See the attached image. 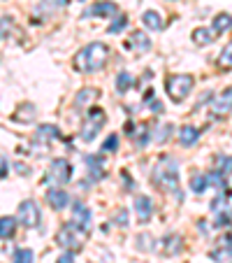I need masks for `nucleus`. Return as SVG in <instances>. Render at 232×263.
I'll use <instances>...</instances> for the list:
<instances>
[{"mask_svg":"<svg viewBox=\"0 0 232 263\" xmlns=\"http://www.w3.org/2000/svg\"><path fill=\"white\" fill-rule=\"evenodd\" d=\"M151 177L153 184H158L160 189L177 194V198H181V194H179V163L172 156H160L158 163L153 165Z\"/></svg>","mask_w":232,"mask_h":263,"instance_id":"obj_1","label":"nucleus"},{"mask_svg":"<svg viewBox=\"0 0 232 263\" xmlns=\"http://www.w3.org/2000/svg\"><path fill=\"white\" fill-rule=\"evenodd\" d=\"M107 56H109L107 45H102V42H91V45H86L84 49L77 54L74 65H77V70H81V72H98V70L107 63Z\"/></svg>","mask_w":232,"mask_h":263,"instance_id":"obj_2","label":"nucleus"},{"mask_svg":"<svg viewBox=\"0 0 232 263\" xmlns=\"http://www.w3.org/2000/svg\"><path fill=\"white\" fill-rule=\"evenodd\" d=\"M70 177H72V165L65 159H56V161H51L49 170H47L45 184L51 186V189H58V186H65L70 182Z\"/></svg>","mask_w":232,"mask_h":263,"instance_id":"obj_3","label":"nucleus"},{"mask_svg":"<svg viewBox=\"0 0 232 263\" xmlns=\"http://www.w3.org/2000/svg\"><path fill=\"white\" fill-rule=\"evenodd\" d=\"M107 124V117H104V109L100 107H91L89 112H86V119H84V126H81V133L79 138L84 140V142H91V140H95V135L102 130V126Z\"/></svg>","mask_w":232,"mask_h":263,"instance_id":"obj_4","label":"nucleus"},{"mask_svg":"<svg viewBox=\"0 0 232 263\" xmlns=\"http://www.w3.org/2000/svg\"><path fill=\"white\" fill-rule=\"evenodd\" d=\"M193 84H195V80H193L191 74H172V77H167V82H165V89H167L170 98H172L174 103H181V100L191 93Z\"/></svg>","mask_w":232,"mask_h":263,"instance_id":"obj_5","label":"nucleus"},{"mask_svg":"<svg viewBox=\"0 0 232 263\" xmlns=\"http://www.w3.org/2000/svg\"><path fill=\"white\" fill-rule=\"evenodd\" d=\"M16 219L24 223L26 229H35V226L40 223V208L35 205V200H24V203L19 205Z\"/></svg>","mask_w":232,"mask_h":263,"instance_id":"obj_6","label":"nucleus"},{"mask_svg":"<svg viewBox=\"0 0 232 263\" xmlns=\"http://www.w3.org/2000/svg\"><path fill=\"white\" fill-rule=\"evenodd\" d=\"M89 223H91V210L86 205L77 203L72 208V219H70V226L74 231H79V233H86L89 231Z\"/></svg>","mask_w":232,"mask_h":263,"instance_id":"obj_7","label":"nucleus"},{"mask_svg":"<svg viewBox=\"0 0 232 263\" xmlns=\"http://www.w3.org/2000/svg\"><path fill=\"white\" fill-rule=\"evenodd\" d=\"M212 261L216 263H230L232 261V233H225L221 240H218L216 249H214L212 254Z\"/></svg>","mask_w":232,"mask_h":263,"instance_id":"obj_8","label":"nucleus"},{"mask_svg":"<svg viewBox=\"0 0 232 263\" xmlns=\"http://www.w3.org/2000/svg\"><path fill=\"white\" fill-rule=\"evenodd\" d=\"M232 112V86H227L221 96H216V100L212 103V115L214 117H227Z\"/></svg>","mask_w":232,"mask_h":263,"instance_id":"obj_9","label":"nucleus"},{"mask_svg":"<svg viewBox=\"0 0 232 263\" xmlns=\"http://www.w3.org/2000/svg\"><path fill=\"white\" fill-rule=\"evenodd\" d=\"M79 231H74L72 226H63V229L58 231V235H56V240H58V245H63V247H68L70 252H72V249H79Z\"/></svg>","mask_w":232,"mask_h":263,"instance_id":"obj_10","label":"nucleus"},{"mask_svg":"<svg viewBox=\"0 0 232 263\" xmlns=\"http://www.w3.org/2000/svg\"><path fill=\"white\" fill-rule=\"evenodd\" d=\"M135 212H137V219L142 223H146L149 219L153 217V203L149 196H137L135 198Z\"/></svg>","mask_w":232,"mask_h":263,"instance_id":"obj_11","label":"nucleus"},{"mask_svg":"<svg viewBox=\"0 0 232 263\" xmlns=\"http://www.w3.org/2000/svg\"><path fill=\"white\" fill-rule=\"evenodd\" d=\"M114 14H119V7H116V3H109V0L95 3L93 7H89L84 12V16H114Z\"/></svg>","mask_w":232,"mask_h":263,"instance_id":"obj_12","label":"nucleus"},{"mask_svg":"<svg viewBox=\"0 0 232 263\" xmlns=\"http://www.w3.org/2000/svg\"><path fill=\"white\" fill-rule=\"evenodd\" d=\"M128 47L135 51H139V54H144V51L151 49V40H149V35L142 33V30H133L128 37Z\"/></svg>","mask_w":232,"mask_h":263,"instance_id":"obj_13","label":"nucleus"},{"mask_svg":"<svg viewBox=\"0 0 232 263\" xmlns=\"http://www.w3.org/2000/svg\"><path fill=\"white\" fill-rule=\"evenodd\" d=\"M47 203H49L54 210H65L70 203V196L65 189H49L47 191Z\"/></svg>","mask_w":232,"mask_h":263,"instance_id":"obj_14","label":"nucleus"},{"mask_svg":"<svg viewBox=\"0 0 232 263\" xmlns=\"http://www.w3.org/2000/svg\"><path fill=\"white\" fill-rule=\"evenodd\" d=\"M179 249H181V235L170 233V235H165V238L160 240V252H163L165 256H174Z\"/></svg>","mask_w":232,"mask_h":263,"instance_id":"obj_15","label":"nucleus"},{"mask_svg":"<svg viewBox=\"0 0 232 263\" xmlns=\"http://www.w3.org/2000/svg\"><path fill=\"white\" fill-rule=\"evenodd\" d=\"M35 142H51V140H60V133H58V128L56 126H51V124H45V126H40V128L35 130Z\"/></svg>","mask_w":232,"mask_h":263,"instance_id":"obj_16","label":"nucleus"},{"mask_svg":"<svg viewBox=\"0 0 232 263\" xmlns=\"http://www.w3.org/2000/svg\"><path fill=\"white\" fill-rule=\"evenodd\" d=\"M86 163H89V175H91V179H100V177H104V161H102V156H86Z\"/></svg>","mask_w":232,"mask_h":263,"instance_id":"obj_17","label":"nucleus"},{"mask_svg":"<svg viewBox=\"0 0 232 263\" xmlns=\"http://www.w3.org/2000/svg\"><path fill=\"white\" fill-rule=\"evenodd\" d=\"M200 138V130L195 128V126H181V130H179V142L183 144V147H191V144H195Z\"/></svg>","mask_w":232,"mask_h":263,"instance_id":"obj_18","label":"nucleus"},{"mask_svg":"<svg viewBox=\"0 0 232 263\" xmlns=\"http://www.w3.org/2000/svg\"><path fill=\"white\" fill-rule=\"evenodd\" d=\"M207 184H209V177L207 175H202V173H193L191 175V189H193V194H204L207 191Z\"/></svg>","mask_w":232,"mask_h":263,"instance_id":"obj_19","label":"nucleus"},{"mask_svg":"<svg viewBox=\"0 0 232 263\" xmlns=\"http://www.w3.org/2000/svg\"><path fill=\"white\" fill-rule=\"evenodd\" d=\"M142 21H144V26H146V28H151V30H160V28H163V19H160V14L156 10H146V12H144Z\"/></svg>","mask_w":232,"mask_h":263,"instance_id":"obj_20","label":"nucleus"},{"mask_svg":"<svg viewBox=\"0 0 232 263\" xmlns=\"http://www.w3.org/2000/svg\"><path fill=\"white\" fill-rule=\"evenodd\" d=\"M212 40H214V30H209V28H195L193 30V42H195V45L207 47Z\"/></svg>","mask_w":232,"mask_h":263,"instance_id":"obj_21","label":"nucleus"},{"mask_svg":"<svg viewBox=\"0 0 232 263\" xmlns=\"http://www.w3.org/2000/svg\"><path fill=\"white\" fill-rule=\"evenodd\" d=\"M14 226H16V219L14 217H3V219H0V238L10 240L12 235H14Z\"/></svg>","mask_w":232,"mask_h":263,"instance_id":"obj_22","label":"nucleus"},{"mask_svg":"<svg viewBox=\"0 0 232 263\" xmlns=\"http://www.w3.org/2000/svg\"><path fill=\"white\" fill-rule=\"evenodd\" d=\"M227 28H232V16L227 12H221L214 19V33H225Z\"/></svg>","mask_w":232,"mask_h":263,"instance_id":"obj_23","label":"nucleus"},{"mask_svg":"<svg viewBox=\"0 0 232 263\" xmlns=\"http://www.w3.org/2000/svg\"><path fill=\"white\" fill-rule=\"evenodd\" d=\"M216 173H221V175H232V156H225V154H218L216 156Z\"/></svg>","mask_w":232,"mask_h":263,"instance_id":"obj_24","label":"nucleus"},{"mask_svg":"<svg viewBox=\"0 0 232 263\" xmlns=\"http://www.w3.org/2000/svg\"><path fill=\"white\" fill-rule=\"evenodd\" d=\"M95 98H98V91H95V89H81L79 93H77V98H74V105H77V107H81V105L91 103V100H95Z\"/></svg>","mask_w":232,"mask_h":263,"instance_id":"obj_25","label":"nucleus"},{"mask_svg":"<svg viewBox=\"0 0 232 263\" xmlns=\"http://www.w3.org/2000/svg\"><path fill=\"white\" fill-rule=\"evenodd\" d=\"M130 86H133V77H130L128 72H119V74H116V91H119V93H125Z\"/></svg>","mask_w":232,"mask_h":263,"instance_id":"obj_26","label":"nucleus"},{"mask_svg":"<svg viewBox=\"0 0 232 263\" xmlns=\"http://www.w3.org/2000/svg\"><path fill=\"white\" fill-rule=\"evenodd\" d=\"M218 63H221L223 68H232V42H227V45L223 47L221 56H218Z\"/></svg>","mask_w":232,"mask_h":263,"instance_id":"obj_27","label":"nucleus"},{"mask_svg":"<svg viewBox=\"0 0 232 263\" xmlns=\"http://www.w3.org/2000/svg\"><path fill=\"white\" fill-rule=\"evenodd\" d=\"M33 258H35V254L30 252V249H16L12 261L14 263H33Z\"/></svg>","mask_w":232,"mask_h":263,"instance_id":"obj_28","label":"nucleus"},{"mask_svg":"<svg viewBox=\"0 0 232 263\" xmlns=\"http://www.w3.org/2000/svg\"><path fill=\"white\" fill-rule=\"evenodd\" d=\"M116 147H119V135H116V133H112L107 140H104V144H102V152H116Z\"/></svg>","mask_w":232,"mask_h":263,"instance_id":"obj_29","label":"nucleus"},{"mask_svg":"<svg viewBox=\"0 0 232 263\" xmlns=\"http://www.w3.org/2000/svg\"><path fill=\"white\" fill-rule=\"evenodd\" d=\"M125 26H128V19L121 14V16H116V19H114L112 26H109V33H119V30H123Z\"/></svg>","mask_w":232,"mask_h":263,"instance_id":"obj_30","label":"nucleus"},{"mask_svg":"<svg viewBox=\"0 0 232 263\" xmlns=\"http://www.w3.org/2000/svg\"><path fill=\"white\" fill-rule=\"evenodd\" d=\"M70 0H42V5H45V10H60V7H65Z\"/></svg>","mask_w":232,"mask_h":263,"instance_id":"obj_31","label":"nucleus"},{"mask_svg":"<svg viewBox=\"0 0 232 263\" xmlns=\"http://www.w3.org/2000/svg\"><path fill=\"white\" fill-rule=\"evenodd\" d=\"M170 133H172V124H165L163 128H160V135H156V140H158V142H165V140L170 138Z\"/></svg>","mask_w":232,"mask_h":263,"instance_id":"obj_32","label":"nucleus"},{"mask_svg":"<svg viewBox=\"0 0 232 263\" xmlns=\"http://www.w3.org/2000/svg\"><path fill=\"white\" fill-rule=\"evenodd\" d=\"M114 219H116V223H121V226H128V210L121 208L119 212H116V217H114Z\"/></svg>","mask_w":232,"mask_h":263,"instance_id":"obj_33","label":"nucleus"},{"mask_svg":"<svg viewBox=\"0 0 232 263\" xmlns=\"http://www.w3.org/2000/svg\"><path fill=\"white\" fill-rule=\"evenodd\" d=\"M72 261H74V254L70 252V249H68L65 254H60V256H58V263H72Z\"/></svg>","mask_w":232,"mask_h":263,"instance_id":"obj_34","label":"nucleus"},{"mask_svg":"<svg viewBox=\"0 0 232 263\" xmlns=\"http://www.w3.org/2000/svg\"><path fill=\"white\" fill-rule=\"evenodd\" d=\"M149 103H151L153 112H163V103H158V100H149Z\"/></svg>","mask_w":232,"mask_h":263,"instance_id":"obj_35","label":"nucleus"},{"mask_svg":"<svg viewBox=\"0 0 232 263\" xmlns=\"http://www.w3.org/2000/svg\"><path fill=\"white\" fill-rule=\"evenodd\" d=\"M3 177H7V156H3V170H0Z\"/></svg>","mask_w":232,"mask_h":263,"instance_id":"obj_36","label":"nucleus"}]
</instances>
